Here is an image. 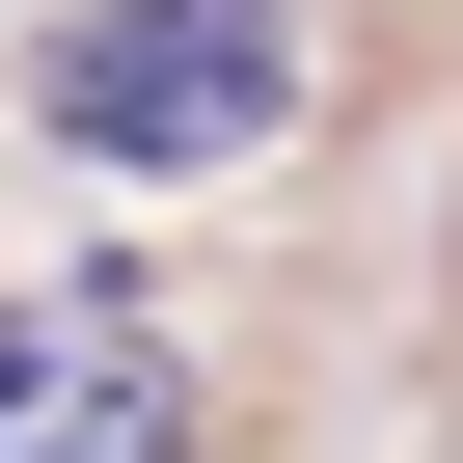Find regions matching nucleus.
Listing matches in <instances>:
<instances>
[{
  "instance_id": "f257e3e1",
  "label": "nucleus",
  "mask_w": 463,
  "mask_h": 463,
  "mask_svg": "<svg viewBox=\"0 0 463 463\" xmlns=\"http://www.w3.org/2000/svg\"><path fill=\"white\" fill-rule=\"evenodd\" d=\"M55 137L137 164V191H191V164L300 137V28H273V0H82V28H55Z\"/></svg>"
},
{
  "instance_id": "f03ea898",
  "label": "nucleus",
  "mask_w": 463,
  "mask_h": 463,
  "mask_svg": "<svg viewBox=\"0 0 463 463\" xmlns=\"http://www.w3.org/2000/svg\"><path fill=\"white\" fill-rule=\"evenodd\" d=\"M0 463H191V354L137 300H0Z\"/></svg>"
}]
</instances>
